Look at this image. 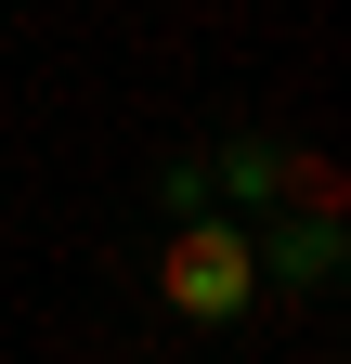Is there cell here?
I'll list each match as a JSON object with an SVG mask.
<instances>
[{"label": "cell", "instance_id": "1", "mask_svg": "<svg viewBox=\"0 0 351 364\" xmlns=\"http://www.w3.org/2000/svg\"><path fill=\"white\" fill-rule=\"evenodd\" d=\"M156 299L183 312V326H247V312H260V235L195 208L183 235L156 247Z\"/></svg>", "mask_w": 351, "mask_h": 364}, {"label": "cell", "instance_id": "2", "mask_svg": "<svg viewBox=\"0 0 351 364\" xmlns=\"http://www.w3.org/2000/svg\"><path fill=\"white\" fill-rule=\"evenodd\" d=\"M274 182H286V144H260V130H234V144L208 156V196H222L234 221H247V208H274Z\"/></svg>", "mask_w": 351, "mask_h": 364}, {"label": "cell", "instance_id": "3", "mask_svg": "<svg viewBox=\"0 0 351 364\" xmlns=\"http://www.w3.org/2000/svg\"><path fill=\"white\" fill-rule=\"evenodd\" d=\"M260 273H274V287H325V273H338V221H325V208H299L286 235L260 247Z\"/></svg>", "mask_w": 351, "mask_h": 364}, {"label": "cell", "instance_id": "4", "mask_svg": "<svg viewBox=\"0 0 351 364\" xmlns=\"http://www.w3.org/2000/svg\"><path fill=\"white\" fill-rule=\"evenodd\" d=\"M156 208L195 221V208H208V156H169V169H156Z\"/></svg>", "mask_w": 351, "mask_h": 364}]
</instances>
